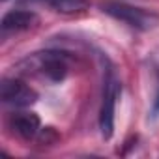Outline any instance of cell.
<instances>
[{"label":"cell","instance_id":"6da1fadb","mask_svg":"<svg viewBox=\"0 0 159 159\" xmlns=\"http://www.w3.org/2000/svg\"><path fill=\"white\" fill-rule=\"evenodd\" d=\"M103 11L107 15L114 17L116 21H122L127 26L142 30V32L153 30L159 25V15L155 11L137 8V6H129L124 2H107V4H103Z\"/></svg>","mask_w":159,"mask_h":159},{"label":"cell","instance_id":"277c9868","mask_svg":"<svg viewBox=\"0 0 159 159\" xmlns=\"http://www.w3.org/2000/svg\"><path fill=\"white\" fill-rule=\"evenodd\" d=\"M36 67L52 83H60L67 75V60L62 52H39L34 56Z\"/></svg>","mask_w":159,"mask_h":159},{"label":"cell","instance_id":"3957f363","mask_svg":"<svg viewBox=\"0 0 159 159\" xmlns=\"http://www.w3.org/2000/svg\"><path fill=\"white\" fill-rule=\"evenodd\" d=\"M0 98L4 103L13 107H30L38 101L36 90L19 79H4L2 86H0Z\"/></svg>","mask_w":159,"mask_h":159},{"label":"cell","instance_id":"7a4b0ae2","mask_svg":"<svg viewBox=\"0 0 159 159\" xmlns=\"http://www.w3.org/2000/svg\"><path fill=\"white\" fill-rule=\"evenodd\" d=\"M118 96H120V83L114 71L109 69L103 83V98H101V109H99V129L103 139H111L114 133V111H116Z\"/></svg>","mask_w":159,"mask_h":159},{"label":"cell","instance_id":"5b68a950","mask_svg":"<svg viewBox=\"0 0 159 159\" xmlns=\"http://www.w3.org/2000/svg\"><path fill=\"white\" fill-rule=\"evenodd\" d=\"M39 23V17L34 11H26V10H11L2 17L0 28L4 34H13V32H23V30H30Z\"/></svg>","mask_w":159,"mask_h":159},{"label":"cell","instance_id":"52a82bcc","mask_svg":"<svg viewBox=\"0 0 159 159\" xmlns=\"http://www.w3.org/2000/svg\"><path fill=\"white\" fill-rule=\"evenodd\" d=\"M39 2H45L47 6H51L52 10L60 11V13H79V11H84L88 8V0H39Z\"/></svg>","mask_w":159,"mask_h":159},{"label":"cell","instance_id":"ba28073f","mask_svg":"<svg viewBox=\"0 0 159 159\" xmlns=\"http://www.w3.org/2000/svg\"><path fill=\"white\" fill-rule=\"evenodd\" d=\"M153 109L159 111V92H157V98H155V103H153Z\"/></svg>","mask_w":159,"mask_h":159},{"label":"cell","instance_id":"8992f818","mask_svg":"<svg viewBox=\"0 0 159 159\" xmlns=\"http://www.w3.org/2000/svg\"><path fill=\"white\" fill-rule=\"evenodd\" d=\"M10 125L19 137H23L26 140H30V139H34L41 133L39 116L34 114V112H26V111L25 112H15L10 120Z\"/></svg>","mask_w":159,"mask_h":159}]
</instances>
